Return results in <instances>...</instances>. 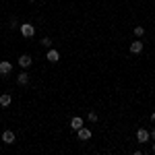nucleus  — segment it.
<instances>
[{"instance_id":"nucleus-1","label":"nucleus","mask_w":155,"mask_h":155,"mask_svg":"<svg viewBox=\"0 0 155 155\" xmlns=\"http://www.w3.org/2000/svg\"><path fill=\"white\" fill-rule=\"evenodd\" d=\"M19 29H21L23 37H33V35H35V27H33L31 23H23L21 27H19Z\"/></svg>"},{"instance_id":"nucleus-2","label":"nucleus","mask_w":155,"mask_h":155,"mask_svg":"<svg viewBox=\"0 0 155 155\" xmlns=\"http://www.w3.org/2000/svg\"><path fill=\"white\" fill-rule=\"evenodd\" d=\"M11 71H12V64L8 60H2V62H0V77H8Z\"/></svg>"},{"instance_id":"nucleus-3","label":"nucleus","mask_w":155,"mask_h":155,"mask_svg":"<svg viewBox=\"0 0 155 155\" xmlns=\"http://www.w3.org/2000/svg\"><path fill=\"white\" fill-rule=\"evenodd\" d=\"M17 62H19V66H21V68H29V66H31V64H33V60H31V56H27V54H23V56H19V60H17Z\"/></svg>"},{"instance_id":"nucleus-4","label":"nucleus","mask_w":155,"mask_h":155,"mask_svg":"<svg viewBox=\"0 0 155 155\" xmlns=\"http://www.w3.org/2000/svg\"><path fill=\"white\" fill-rule=\"evenodd\" d=\"M77 137H79V141H89V139H91V130L85 128V126H81V128L77 130Z\"/></svg>"},{"instance_id":"nucleus-5","label":"nucleus","mask_w":155,"mask_h":155,"mask_svg":"<svg viewBox=\"0 0 155 155\" xmlns=\"http://www.w3.org/2000/svg\"><path fill=\"white\" fill-rule=\"evenodd\" d=\"M149 137H151V132H147L145 128H139V130H137V141H139V143H147Z\"/></svg>"},{"instance_id":"nucleus-6","label":"nucleus","mask_w":155,"mask_h":155,"mask_svg":"<svg viewBox=\"0 0 155 155\" xmlns=\"http://www.w3.org/2000/svg\"><path fill=\"white\" fill-rule=\"evenodd\" d=\"M143 52V41L141 39H134L130 44V54H141Z\"/></svg>"},{"instance_id":"nucleus-7","label":"nucleus","mask_w":155,"mask_h":155,"mask_svg":"<svg viewBox=\"0 0 155 155\" xmlns=\"http://www.w3.org/2000/svg\"><path fill=\"white\" fill-rule=\"evenodd\" d=\"M81 126H83V118H81V116H72L71 118V128L72 130H79Z\"/></svg>"},{"instance_id":"nucleus-8","label":"nucleus","mask_w":155,"mask_h":155,"mask_svg":"<svg viewBox=\"0 0 155 155\" xmlns=\"http://www.w3.org/2000/svg\"><path fill=\"white\" fill-rule=\"evenodd\" d=\"M2 141H4L6 145H12L15 143V132L12 130H4L2 132Z\"/></svg>"},{"instance_id":"nucleus-9","label":"nucleus","mask_w":155,"mask_h":155,"mask_svg":"<svg viewBox=\"0 0 155 155\" xmlns=\"http://www.w3.org/2000/svg\"><path fill=\"white\" fill-rule=\"evenodd\" d=\"M46 58H48V62H58V60H60V54H58V50H48V54H46Z\"/></svg>"},{"instance_id":"nucleus-10","label":"nucleus","mask_w":155,"mask_h":155,"mask_svg":"<svg viewBox=\"0 0 155 155\" xmlns=\"http://www.w3.org/2000/svg\"><path fill=\"white\" fill-rule=\"evenodd\" d=\"M11 101H12V97L8 95V93H2V95H0V106H2V107H8V106H11Z\"/></svg>"},{"instance_id":"nucleus-11","label":"nucleus","mask_w":155,"mask_h":155,"mask_svg":"<svg viewBox=\"0 0 155 155\" xmlns=\"http://www.w3.org/2000/svg\"><path fill=\"white\" fill-rule=\"evenodd\" d=\"M17 83L21 85V87H25V85L29 83V74H27V72H21V74L17 77Z\"/></svg>"},{"instance_id":"nucleus-12","label":"nucleus","mask_w":155,"mask_h":155,"mask_svg":"<svg viewBox=\"0 0 155 155\" xmlns=\"http://www.w3.org/2000/svg\"><path fill=\"white\" fill-rule=\"evenodd\" d=\"M134 35H137V37H143V35H145V27L137 25V27H134Z\"/></svg>"},{"instance_id":"nucleus-13","label":"nucleus","mask_w":155,"mask_h":155,"mask_svg":"<svg viewBox=\"0 0 155 155\" xmlns=\"http://www.w3.org/2000/svg\"><path fill=\"white\" fill-rule=\"evenodd\" d=\"M41 44H44L46 48H50V46H52V39H50V37H44V39H41Z\"/></svg>"},{"instance_id":"nucleus-14","label":"nucleus","mask_w":155,"mask_h":155,"mask_svg":"<svg viewBox=\"0 0 155 155\" xmlns=\"http://www.w3.org/2000/svg\"><path fill=\"white\" fill-rule=\"evenodd\" d=\"M89 122H97V114L95 112H89Z\"/></svg>"},{"instance_id":"nucleus-15","label":"nucleus","mask_w":155,"mask_h":155,"mask_svg":"<svg viewBox=\"0 0 155 155\" xmlns=\"http://www.w3.org/2000/svg\"><path fill=\"white\" fill-rule=\"evenodd\" d=\"M151 122H155V112H153V114H151Z\"/></svg>"},{"instance_id":"nucleus-16","label":"nucleus","mask_w":155,"mask_h":155,"mask_svg":"<svg viewBox=\"0 0 155 155\" xmlns=\"http://www.w3.org/2000/svg\"><path fill=\"white\" fill-rule=\"evenodd\" d=\"M151 139H155V130H153V132H151Z\"/></svg>"},{"instance_id":"nucleus-17","label":"nucleus","mask_w":155,"mask_h":155,"mask_svg":"<svg viewBox=\"0 0 155 155\" xmlns=\"http://www.w3.org/2000/svg\"><path fill=\"white\" fill-rule=\"evenodd\" d=\"M153 153H155V143H153Z\"/></svg>"},{"instance_id":"nucleus-18","label":"nucleus","mask_w":155,"mask_h":155,"mask_svg":"<svg viewBox=\"0 0 155 155\" xmlns=\"http://www.w3.org/2000/svg\"><path fill=\"white\" fill-rule=\"evenodd\" d=\"M31 2H37V0H31Z\"/></svg>"}]
</instances>
